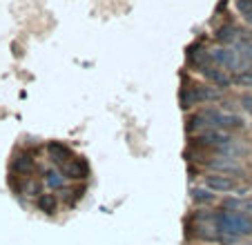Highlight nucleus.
I'll return each mask as SVG.
<instances>
[{
  "mask_svg": "<svg viewBox=\"0 0 252 245\" xmlns=\"http://www.w3.org/2000/svg\"><path fill=\"white\" fill-rule=\"evenodd\" d=\"M214 225H217V236L219 234H232V236H250L252 234V218L246 212L239 210H223L214 214Z\"/></svg>",
  "mask_w": 252,
  "mask_h": 245,
  "instance_id": "1",
  "label": "nucleus"
},
{
  "mask_svg": "<svg viewBox=\"0 0 252 245\" xmlns=\"http://www.w3.org/2000/svg\"><path fill=\"white\" fill-rule=\"evenodd\" d=\"M210 58H212V62H217L219 67H225L228 71H234V74H239V71H246V69H248L246 58L239 54L237 47H219V49H212V52H210Z\"/></svg>",
  "mask_w": 252,
  "mask_h": 245,
  "instance_id": "2",
  "label": "nucleus"
},
{
  "mask_svg": "<svg viewBox=\"0 0 252 245\" xmlns=\"http://www.w3.org/2000/svg\"><path fill=\"white\" fill-rule=\"evenodd\" d=\"M221 90L219 87H188L181 92V105L183 109H190L192 105L210 103V100H219Z\"/></svg>",
  "mask_w": 252,
  "mask_h": 245,
  "instance_id": "3",
  "label": "nucleus"
},
{
  "mask_svg": "<svg viewBox=\"0 0 252 245\" xmlns=\"http://www.w3.org/2000/svg\"><path fill=\"white\" fill-rule=\"evenodd\" d=\"M194 143L201 147H212V150H225L228 145H232V138L230 134H225L223 129L219 127H210L203 129V132H196Z\"/></svg>",
  "mask_w": 252,
  "mask_h": 245,
  "instance_id": "4",
  "label": "nucleus"
},
{
  "mask_svg": "<svg viewBox=\"0 0 252 245\" xmlns=\"http://www.w3.org/2000/svg\"><path fill=\"white\" fill-rule=\"evenodd\" d=\"M201 74L205 76L208 80H212L214 83V87H228V85H232V76L228 74L225 69H221L217 62H205L203 67H201Z\"/></svg>",
  "mask_w": 252,
  "mask_h": 245,
  "instance_id": "5",
  "label": "nucleus"
},
{
  "mask_svg": "<svg viewBox=\"0 0 252 245\" xmlns=\"http://www.w3.org/2000/svg\"><path fill=\"white\" fill-rule=\"evenodd\" d=\"M203 185L210 189V192H214V194H223V192H232V189H237V183H234L230 176H225V174H210V176H205L203 179Z\"/></svg>",
  "mask_w": 252,
  "mask_h": 245,
  "instance_id": "6",
  "label": "nucleus"
},
{
  "mask_svg": "<svg viewBox=\"0 0 252 245\" xmlns=\"http://www.w3.org/2000/svg\"><path fill=\"white\" fill-rule=\"evenodd\" d=\"M210 170H214L217 174H232V172L241 174L243 167H241V163H239L234 156H221V158L210 160Z\"/></svg>",
  "mask_w": 252,
  "mask_h": 245,
  "instance_id": "7",
  "label": "nucleus"
},
{
  "mask_svg": "<svg viewBox=\"0 0 252 245\" xmlns=\"http://www.w3.org/2000/svg\"><path fill=\"white\" fill-rule=\"evenodd\" d=\"M49 154H52V158L56 160L58 165H67L71 158H74V154H71L69 147H65L63 143H49Z\"/></svg>",
  "mask_w": 252,
  "mask_h": 245,
  "instance_id": "8",
  "label": "nucleus"
},
{
  "mask_svg": "<svg viewBox=\"0 0 252 245\" xmlns=\"http://www.w3.org/2000/svg\"><path fill=\"white\" fill-rule=\"evenodd\" d=\"M65 174L69 176V179H74V181L85 179V176H87V165H85V160H81V158H71L69 163L65 165Z\"/></svg>",
  "mask_w": 252,
  "mask_h": 245,
  "instance_id": "9",
  "label": "nucleus"
},
{
  "mask_svg": "<svg viewBox=\"0 0 252 245\" xmlns=\"http://www.w3.org/2000/svg\"><path fill=\"white\" fill-rule=\"evenodd\" d=\"M214 38H217L219 43H223V45H232V43H237L239 40V29L234 27V25H223V27L217 29Z\"/></svg>",
  "mask_w": 252,
  "mask_h": 245,
  "instance_id": "10",
  "label": "nucleus"
},
{
  "mask_svg": "<svg viewBox=\"0 0 252 245\" xmlns=\"http://www.w3.org/2000/svg\"><path fill=\"white\" fill-rule=\"evenodd\" d=\"M36 205H38L40 212L45 214H54L58 208V203H56V196L54 194H40L38 198H36Z\"/></svg>",
  "mask_w": 252,
  "mask_h": 245,
  "instance_id": "11",
  "label": "nucleus"
},
{
  "mask_svg": "<svg viewBox=\"0 0 252 245\" xmlns=\"http://www.w3.org/2000/svg\"><path fill=\"white\" fill-rule=\"evenodd\" d=\"M192 198H194V203H203V205H208V203H214V198H217V194L210 192L208 187H196L192 189Z\"/></svg>",
  "mask_w": 252,
  "mask_h": 245,
  "instance_id": "12",
  "label": "nucleus"
},
{
  "mask_svg": "<svg viewBox=\"0 0 252 245\" xmlns=\"http://www.w3.org/2000/svg\"><path fill=\"white\" fill-rule=\"evenodd\" d=\"M14 167L20 172V174H29L33 170V158L29 154H20L18 158L14 160Z\"/></svg>",
  "mask_w": 252,
  "mask_h": 245,
  "instance_id": "13",
  "label": "nucleus"
},
{
  "mask_svg": "<svg viewBox=\"0 0 252 245\" xmlns=\"http://www.w3.org/2000/svg\"><path fill=\"white\" fill-rule=\"evenodd\" d=\"M45 183H47L52 189H61L63 185H65V179H63V174H61V172H56V170H49L47 174H45Z\"/></svg>",
  "mask_w": 252,
  "mask_h": 245,
  "instance_id": "14",
  "label": "nucleus"
},
{
  "mask_svg": "<svg viewBox=\"0 0 252 245\" xmlns=\"http://www.w3.org/2000/svg\"><path fill=\"white\" fill-rule=\"evenodd\" d=\"M234 5H237L239 14L252 25V0H234Z\"/></svg>",
  "mask_w": 252,
  "mask_h": 245,
  "instance_id": "15",
  "label": "nucleus"
},
{
  "mask_svg": "<svg viewBox=\"0 0 252 245\" xmlns=\"http://www.w3.org/2000/svg\"><path fill=\"white\" fill-rule=\"evenodd\" d=\"M232 83L234 85H239V87H252V69L239 71V74L232 78Z\"/></svg>",
  "mask_w": 252,
  "mask_h": 245,
  "instance_id": "16",
  "label": "nucleus"
},
{
  "mask_svg": "<svg viewBox=\"0 0 252 245\" xmlns=\"http://www.w3.org/2000/svg\"><path fill=\"white\" fill-rule=\"evenodd\" d=\"M237 49H239V54L246 58L248 65H252V40H241V43L237 45Z\"/></svg>",
  "mask_w": 252,
  "mask_h": 245,
  "instance_id": "17",
  "label": "nucleus"
},
{
  "mask_svg": "<svg viewBox=\"0 0 252 245\" xmlns=\"http://www.w3.org/2000/svg\"><path fill=\"white\" fill-rule=\"evenodd\" d=\"M241 103H243V109H246V112L252 116V94H246V96H243Z\"/></svg>",
  "mask_w": 252,
  "mask_h": 245,
  "instance_id": "18",
  "label": "nucleus"
}]
</instances>
